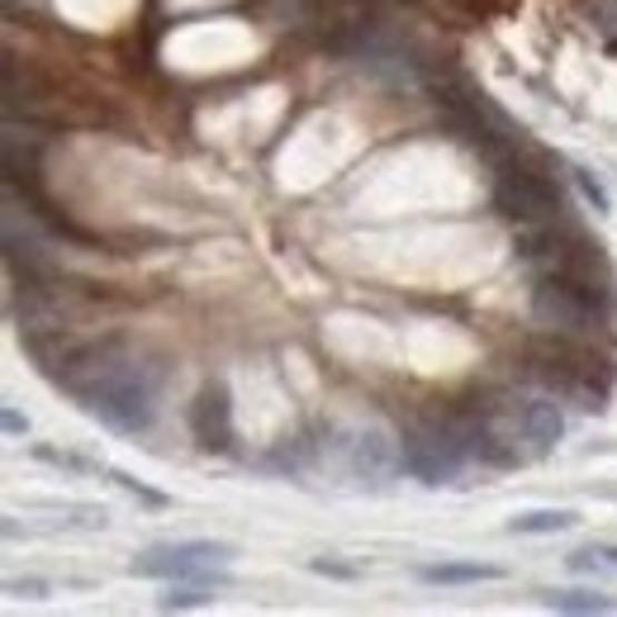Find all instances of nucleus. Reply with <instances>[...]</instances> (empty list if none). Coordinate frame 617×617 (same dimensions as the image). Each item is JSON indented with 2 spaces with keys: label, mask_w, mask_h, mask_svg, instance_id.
<instances>
[{
  "label": "nucleus",
  "mask_w": 617,
  "mask_h": 617,
  "mask_svg": "<svg viewBox=\"0 0 617 617\" xmlns=\"http://www.w3.org/2000/svg\"><path fill=\"white\" fill-rule=\"evenodd\" d=\"M33 456L48 466H58V470H81V475H105L110 466L105 461H91V456H77V451H58V447H33Z\"/></svg>",
  "instance_id": "9"
},
{
  "label": "nucleus",
  "mask_w": 617,
  "mask_h": 617,
  "mask_svg": "<svg viewBox=\"0 0 617 617\" xmlns=\"http://www.w3.org/2000/svg\"><path fill=\"white\" fill-rule=\"evenodd\" d=\"M466 466V451L451 442L442 432H428V437H409V442H399V470L422 480L428 489L437 485H451L456 475Z\"/></svg>",
  "instance_id": "3"
},
{
  "label": "nucleus",
  "mask_w": 617,
  "mask_h": 617,
  "mask_svg": "<svg viewBox=\"0 0 617 617\" xmlns=\"http://www.w3.org/2000/svg\"><path fill=\"white\" fill-rule=\"evenodd\" d=\"M110 480L129 494V499H138V504H148V508H171V494H162V489H152V485H143V480H133L129 470H105Z\"/></svg>",
  "instance_id": "10"
},
{
  "label": "nucleus",
  "mask_w": 617,
  "mask_h": 617,
  "mask_svg": "<svg viewBox=\"0 0 617 617\" xmlns=\"http://www.w3.org/2000/svg\"><path fill=\"white\" fill-rule=\"evenodd\" d=\"M190 428H196V442L205 451H228V447H233V395H228L223 380H209L200 390L196 414H190Z\"/></svg>",
  "instance_id": "4"
},
{
  "label": "nucleus",
  "mask_w": 617,
  "mask_h": 617,
  "mask_svg": "<svg viewBox=\"0 0 617 617\" xmlns=\"http://www.w3.org/2000/svg\"><path fill=\"white\" fill-rule=\"evenodd\" d=\"M422 585H442V589H461V585H494L504 579V566H489V560H437V566H418L414 570Z\"/></svg>",
  "instance_id": "6"
},
{
  "label": "nucleus",
  "mask_w": 617,
  "mask_h": 617,
  "mask_svg": "<svg viewBox=\"0 0 617 617\" xmlns=\"http://www.w3.org/2000/svg\"><path fill=\"white\" fill-rule=\"evenodd\" d=\"M215 598V589H205V585H171V594L162 598V613H186V608H200V604H209Z\"/></svg>",
  "instance_id": "11"
},
{
  "label": "nucleus",
  "mask_w": 617,
  "mask_h": 617,
  "mask_svg": "<svg viewBox=\"0 0 617 617\" xmlns=\"http://www.w3.org/2000/svg\"><path fill=\"white\" fill-rule=\"evenodd\" d=\"M233 546L228 541H162L148 546L129 560V575L138 579H162V585H205V589H228Z\"/></svg>",
  "instance_id": "2"
},
{
  "label": "nucleus",
  "mask_w": 617,
  "mask_h": 617,
  "mask_svg": "<svg viewBox=\"0 0 617 617\" xmlns=\"http://www.w3.org/2000/svg\"><path fill=\"white\" fill-rule=\"evenodd\" d=\"M81 409L100 418L110 432H148L152 418H157V404H152V380L143 376V366H100L91 385H72Z\"/></svg>",
  "instance_id": "1"
},
{
  "label": "nucleus",
  "mask_w": 617,
  "mask_h": 617,
  "mask_svg": "<svg viewBox=\"0 0 617 617\" xmlns=\"http://www.w3.org/2000/svg\"><path fill=\"white\" fill-rule=\"evenodd\" d=\"M6 589H10V594H24V598H48V594H52L48 579H33V575H29V579H6Z\"/></svg>",
  "instance_id": "14"
},
{
  "label": "nucleus",
  "mask_w": 617,
  "mask_h": 617,
  "mask_svg": "<svg viewBox=\"0 0 617 617\" xmlns=\"http://www.w3.org/2000/svg\"><path fill=\"white\" fill-rule=\"evenodd\" d=\"M575 186H579V196H585V200L594 205V215H608V209H613L604 181H598V176H594L589 167H575Z\"/></svg>",
  "instance_id": "12"
},
{
  "label": "nucleus",
  "mask_w": 617,
  "mask_h": 617,
  "mask_svg": "<svg viewBox=\"0 0 617 617\" xmlns=\"http://www.w3.org/2000/svg\"><path fill=\"white\" fill-rule=\"evenodd\" d=\"M575 523H579V514H570V508H527V514H518L508 523V533L514 537H556V533H570Z\"/></svg>",
  "instance_id": "8"
},
{
  "label": "nucleus",
  "mask_w": 617,
  "mask_h": 617,
  "mask_svg": "<svg viewBox=\"0 0 617 617\" xmlns=\"http://www.w3.org/2000/svg\"><path fill=\"white\" fill-rule=\"evenodd\" d=\"M309 570L324 575V579H361V566H347V560H332V556L309 560Z\"/></svg>",
  "instance_id": "13"
},
{
  "label": "nucleus",
  "mask_w": 617,
  "mask_h": 617,
  "mask_svg": "<svg viewBox=\"0 0 617 617\" xmlns=\"http://www.w3.org/2000/svg\"><path fill=\"white\" fill-rule=\"evenodd\" d=\"M6 432H10V437H24V432H29V418H24L20 409H6Z\"/></svg>",
  "instance_id": "15"
},
{
  "label": "nucleus",
  "mask_w": 617,
  "mask_h": 617,
  "mask_svg": "<svg viewBox=\"0 0 617 617\" xmlns=\"http://www.w3.org/2000/svg\"><path fill=\"white\" fill-rule=\"evenodd\" d=\"M541 608L575 613V617H604V613H617V598L594 594V589H546L541 594Z\"/></svg>",
  "instance_id": "7"
},
{
  "label": "nucleus",
  "mask_w": 617,
  "mask_h": 617,
  "mask_svg": "<svg viewBox=\"0 0 617 617\" xmlns=\"http://www.w3.org/2000/svg\"><path fill=\"white\" fill-rule=\"evenodd\" d=\"M518 432L523 442H533V456H551L556 442L566 437V418H560L551 399H527L518 404Z\"/></svg>",
  "instance_id": "5"
},
{
  "label": "nucleus",
  "mask_w": 617,
  "mask_h": 617,
  "mask_svg": "<svg viewBox=\"0 0 617 617\" xmlns=\"http://www.w3.org/2000/svg\"><path fill=\"white\" fill-rule=\"evenodd\" d=\"M594 551H598V556H604V560H608V566L617 570V546H608V541H594Z\"/></svg>",
  "instance_id": "16"
}]
</instances>
